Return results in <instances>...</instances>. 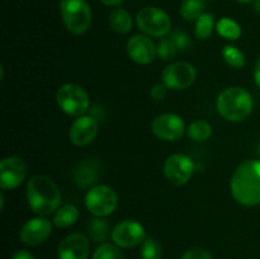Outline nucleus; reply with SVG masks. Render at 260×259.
Returning <instances> with one entry per match:
<instances>
[{"label":"nucleus","instance_id":"obj_16","mask_svg":"<svg viewBox=\"0 0 260 259\" xmlns=\"http://www.w3.org/2000/svg\"><path fill=\"white\" fill-rule=\"evenodd\" d=\"M57 255L60 259H88V238L80 233L70 234L58 245Z\"/></svg>","mask_w":260,"mask_h":259},{"label":"nucleus","instance_id":"obj_6","mask_svg":"<svg viewBox=\"0 0 260 259\" xmlns=\"http://www.w3.org/2000/svg\"><path fill=\"white\" fill-rule=\"evenodd\" d=\"M118 205L116 190L106 184L94 185L86 192L85 206L95 217H106L114 212Z\"/></svg>","mask_w":260,"mask_h":259},{"label":"nucleus","instance_id":"obj_1","mask_svg":"<svg viewBox=\"0 0 260 259\" xmlns=\"http://www.w3.org/2000/svg\"><path fill=\"white\" fill-rule=\"evenodd\" d=\"M230 190L240 205H260V160H245L238 165L231 178Z\"/></svg>","mask_w":260,"mask_h":259},{"label":"nucleus","instance_id":"obj_3","mask_svg":"<svg viewBox=\"0 0 260 259\" xmlns=\"http://www.w3.org/2000/svg\"><path fill=\"white\" fill-rule=\"evenodd\" d=\"M254 102L250 93L240 86H230L221 91L216 101L220 116L229 122H241L250 116Z\"/></svg>","mask_w":260,"mask_h":259},{"label":"nucleus","instance_id":"obj_32","mask_svg":"<svg viewBox=\"0 0 260 259\" xmlns=\"http://www.w3.org/2000/svg\"><path fill=\"white\" fill-rule=\"evenodd\" d=\"M10 259H35V256L27 250H18L13 254V256Z\"/></svg>","mask_w":260,"mask_h":259},{"label":"nucleus","instance_id":"obj_31","mask_svg":"<svg viewBox=\"0 0 260 259\" xmlns=\"http://www.w3.org/2000/svg\"><path fill=\"white\" fill-rule=\"evenodd\" d=\"M168 88L164 85V84H155L151 89H150V95L154 101H162V99L167 96Z\"/></svg>","mask_w":260,"mask_h":259},{"label":"nucleus","instance_id":"obj_22","mask_svg":"<svg viewBox=\"0 0 260 259\" xmlns=\"http://www.w3.org/2000/svg\"><path fill=\"white\" fill-rule=\"evenodd\" d=\"M216 30L221 37L230 41H236L241 37V27L231 18H221L216 23Z\"/></svg>","mask_w":260,"mask_h":259},{"label":"nucleus","instance_id":"obj_25","mask_svg":"<svg viewBox=\"0 0 260 259\" xmlns=\"http://www.w3.org/2000/svg\"><path fill=\"white\" fill-rule=\"evenodd\" d=\"M141 259H161L162 248L156 239L146 238L141 244Z\"/></svg>","mask_w":260,"mask_h":259},{"label":"nucleus","instance_id":"obj_24","mask_svg":"<svg viewBox=\"0 0 260 259\" xmlns=\"http://www.w3.org/2000/svg\"><path fill=\"white\" fill-rule=\"evenodd\" d=\"M205 10V3L202 0H184L180 7V15L185 20H197Z\"/></svg>","mask_w":260,"mask_h":259},{"label":"nucleus","instance_id":"obj_35","mask_svg":"<svg viewBox=\"0 0 260 259\" xmlns=\"http://www.w3.org/2000/svg\"><path fill=\"white\" fill-rule=\"evenodd\" d=\"M253 5H254V9H255V12L260 14V0H253Z\"/></svg>","mask_w":260,"mask_h":259},{"label":"nucleus","instance_id":"obj_30","mask_svg":"<svg viewBox=\"0 0 260 259\" xmlns=\"http://www.w3.org/2000/svg\"><path fill=\"white\" fill-rule=\"evenodd\" d=\"M180 259H213L207 250L201 248H193L185 251Z\"/></svg>","mask_w":260,"mask_h":259},{"label":"nucleus","instance_id":"obj_8","mask_svg":"<svg viewBox=\"0 0 260 259\" xmlns=\"http://www.w3.org/2000/svg\"><path fill=\"white\" fill-rule=\"evenodd\" d=\"M197 79V71L196 68L189 62L185 61H177L162 70L161 83L168 89L173 90H183L189 88Z\"/></svg>","mask_w":260,"mask_h":259},{"label":"nucleus","instance_id":"obj_10","mask_svg":"<svg viewBox=\"0 0 260 259\" xmlns=\"http://www.w3.org/2000/svg\"><path fill=\"white\" fill-rule=\"evenodd\" d=\"M112 240L119 248H135L146 239L145 228L135 220H123L112 230Z\"/></svg>","mask_w":260,"mask_h":259},{"label":"nucleus","instance_id":"obj_14","mask_svg":"<svg viewBox=\"0 0 260 259\" xmlns=\"http://www.w3.org/2000/svg\"><path fill=\"white\" fill-rule=\"evenodd\" d=\"M51 233H52V223L46 217L37 216V217L28 220L20 228L19 239L25 245L35 246L47 240Z\"/></svg>","mask_w":260,"mask_h":259},{"label":"nucleus","instance_id":"obj_27","mask_svg":"<svg viewBox=\"0 0 260 259\" xmlns=\"http://www.w3.org/2000/svg\"><path fill=\"white\" fill-rule=\"evenodd\" d=\"M93 259H123V254L116 244L104 243L94 251Z\"/></svg>","mask_w":260,"mask_h":259},{"label":"nucleus","instance_id":"obj_36","mask_svg":"<svg viewBox=\"0 0 260 259\" xmlns=\"http://www.w3.org/2000/svg\"><path fill=\"white\" fill-rule=\"evenodd\" d=\"M239 3H249V2H253V0H238Z\"/></svg>","mask_w":260,"mask_h":259},{"label":"nucleus","instance_id":"obj_20","mask_svg":"<svg viewBox=\"0 0 260 259\" xmlns=\"http://www.w3.org/2000/svg\"><path fill=\"white\" fill-rule=\"evenodd\" d=\"M88 233L94 243H104L109 235H112L111 226L108 221L103 220V217L93 218L88 225Z\"/></svg>","mask_w":260,"mask_h":259},{"label":"nucleus","instance_id":"obj_33","mask_svg":"<svg viewBox=\"0 0 260 259\" xmlns=\"http://www.w3.org/2000/svg\"><path fill=\"white\" fill-rule=\"evenodd\" d=\"M254 80H255V84L260 88V55L256 58L255 68H254Z\"/></svg>","mask_w":260,"mask_h":259},{"label":"nucleus","instance_id":"obj_17","mask_svg":"<svg viewBox=\"0 0 260 259\" xmlns=\"http://www.w3.org/2000/svg\"><path fill=\"white\" fill-rule=\"evenodd\" d=\"M99 178V164L95 160H85L76 168L74 179L79 188H89L95 184Z\"/></svg>","mask_w":260,"mask_h":259},{"label":"nucleus","instance_id":"obj_2","mask_svg":"<svg viewBox=\"0 0 260 259\" xmlns=\"http://www.w3.org/2000/svg\"><path fill=\"white\" fill-rule=\"evenodd\" d=\"M28 205L37 216H50L61 205V192L56 183L46 175H33L25 189Z\"/></svg>","mask_w":260,"mask_h":259},{"label":"nucleus","instance_id":"obj_5","mask_svg":"<svg viewBox=\"0 0 260 259\" xmlns=\"http://www.w3.org/2000/svg\"><path fill=\"white\" fill-rule=\"evenodd\" d=\"M56 102L61 111L71 117L84 116L90 107V99L85 89L73 83L63 84L58 88Z\"/></svg>","mask_w":260,"mask_h":259},{"label":"nucleus","instance_id":"obj_34","mask_svg":"<svg viewBox=\"0 0 260 259\" xmlns=\"http://www.w3.org/2000/svg\"><path fill=\"white\" fill-rule=\"evenodd\" d=\"M103 4L108 5V7H117V5L122 4V3L124 2V0H101Z\"/></svg>","mask_w":260,"mask_h":259},{"label":"nucleus","instance_id":"obj_15","mask_svg":"<svg viewBox=\"0 0 260 259\" xmlns=\"http://www.w3.org/2000/svg\"><path fill=\"white\" fill-rule=\"evenodd\" d=\"M98 130L99 126L96 119L84 114L74 119L69 131V137L75 146H86L94 141L98 135Z\"/></svg>","mask_w":260,"mask_h":259},{"label":"nucleus","instance_id":"obj_37","mask_svg":"<svg viewBox=\"0 0 260 259\" xmlns=\"http://www.w3.org/2000/svg\"><path fill=\"white\" fill-rule=\"evenodd\" d=\"M259 155H260V145H259Z\"/></svg>","mask_w":260,"mask_h":259},{"label":"nucleus","instance_id":"obj_19","mask_svg":"<svg viewBox=\"0 0 260 259\" xmlns=\"http://www.w3.org/2000/svg\"><path fill=\"white\" fill-rule=\"evenodd\" d=\"M79 210L76 206L66 203L58 207V210L53 213V225L56 228H70L78 221Z\"/></svg>","mask_w":260,"mask_h":259},{"label":"nucleus","instance_id":"obj_4","mask_svg":"<svg viewBox=\"0 0 260 259\" xmlns=\"http://www.w3.org/2000/svg\"><path fill=\"white\" fill-rule=\"evenodd\" d=\"M60 12L66 29L73 35H83L90 28L93 14L86 0H61Z\"/></svg>","mask_w":260,"mask_h":259},{"label":"nucleus","instance_id":"obj_26","mask_svg":"<svg viewBox=\"0 0 260 259\" xmlns=\"http://www.w3.org/2000/svg\"><path fill=\"white\" fill-rule=\"evenodd\" d=\"M222 57L231 68L240 69L245 65V55L238 47H234V46H225L223 47Z\"/></svg>","mask_w":260,"mask_h":259},{"label":"nucleus","instance_id":"obj_18","mask_svg":"<svg viewBox=\"0 0 260 259\" xmlns=\"http://www.w3.org/2000/svg\"><path fill=\"white\" fill-rule=\"evenodd\" d=\"M132 17L126 9L116 8L109 14V25L118 35H126L132 29Z\"/></svg>","mask_w":260,"mask_h":259},{"label":"nucleus","instance_id":"obj_13","mask_svg":"<svg viewBox=\"0 0 260 259\" xmlns=\"http://www.w3.org/2000/svg\"><path fill=\"white\" fill-rule=\"evenodd\" d=\"M127 53L129 58L140 65H149L157 55V46L146 35H135L127 42Z\"/></svg>","mask_w":260,"mask_h":259},{"label":"nucleus","instance_id":"obj_29","mask_svg":"<svg viewBox=\"0 0 260 259\" xmlns=\"http://www.w3.org/2000/svg\"><path fill=\"white\" fill-rule=\"evenodd\" d=\"M170 38H172V41L174 42L178 51H184L185 48L189 47L190 40L185 32H182V30H174V32L172 33V36H170Z\"/></svg>","mask_w":260,"mask_h":259},{"label":"nucleus","instance_id":"obj_28","mask_svg":"<svg viewBox=\"0 0 260 259\" xmlns=\"http://www.w3.org/2000/svg\"><path fill=\"white\" fill-rule=\"evenodd\" d=\"M177 47H175L174 42L172 38H161L157 45V56L164 61L173 60L175 55H177Z\"/></svg>","mask_w":260,"mask_h":259},{"label":"nucleus","instance_id":"obj_21","mask_svg":"<svg viewBox=\"0 0 260 259\" xmlns=\"http://www.w3.org/2000/svg\"><path fill=\"white\" fill-rule=\"evenodd\" d=\"M188 137L196 142L207 141L212 135V126L206 119H196L187 130Z\"/></svg>","mask_w":260,"mask_h":259},{"label":"nucleus","instance_id":"obj_12","mask_svg":"<svg viewBox=\"0 0 260 259\" xmlns=\"http://www.w3.org/2000/svg\"><path fill=\"white\" fill-rule=\"evenodd\" d=\"M151 132L162 141H178L185 132L182 117L174 113H162L151 122Z\"/></svg>","mask_w":260,"mask_h":259},{"label":"nucleus","instance_id":"obj_9","mask_svg":"<svg viewBox=\"0 0 260 259\" xmlns=\"http://www.w3.org/2000/svg\"><path fill=\"white\" fill-rule=\"evenodd\" d=\"M194 173V163L185 154H173L164 163V175L172 184L184 185Z\"/></svg>","mask_w":260,"mask_h":259},{"label":"nucleus","instance_id":"obj_11","mask_svg":"<svg viewBox=\"0 0 260 259\" xmlns=\"http://www.w3.org/2000/svg\"><path fill=\"white\" fill-rule=\"evenodd\" d=\"M28 168L19 156H8L0 161V187L4 190L19 187L27 178Z\"/></svg>","mask_w":260,"mask_h":259},{"label":"nucleus","instance_id":"obj_23","mask_svg":"<svg viewBox=\"0 0 260 259\" xmlns=\"http://www.w3.org/2000/svg\"><path fill=\"white\" fill-rule=\"evenodd\" d=\"M213 24H215V17L208 13H203L197 20H196L194 35L198 40H207L212 35Z\"/></svg>","mask_w":260,"mask_h":259},{"label":"nucleus","instance_id":"obj_7","mask_svg":"<svg viewBox=\"0 0 260 259\" xmlns=\"http://www.w3.org/2000/svg\"><path fill=\"white\" fill-rule=\"evenodd\" d=\"M137 27L146 36L165 37L170 32L172 20L164 10L155 7H146L136 15Z\"/></svg>","mask_w":260,"mask_h":259}]
</instances>
